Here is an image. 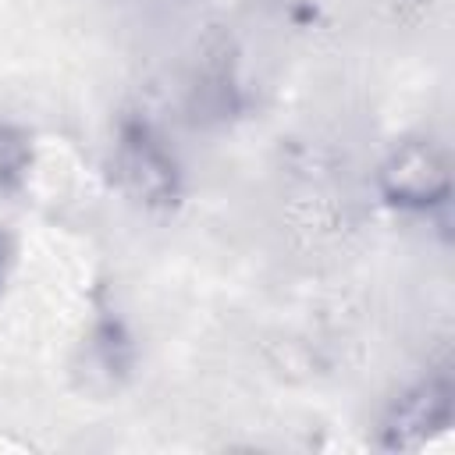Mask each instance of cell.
Here are the masks:
<instances>
[{"label":"cell","instance_id":"1","mask_svg":"<svg viewBox=\"0 0 455 455\" xmlns=\"http://www.w3.org/2000/svg\"><path fill=\"white\" fill-rule=\"evenodd\" d=\"M110 167H114V181L121 185V192L149 210L171 206L181 196L178 160L146 121H121Z\"/></svg>","mask_w":455,"mask_h":455},{"label":"cell","instance_id":"2","mask_svg":"<svg viewBox=\"0 0 455 455\" xmlns=\"http://www.w3.org/2000/svg\"><path fill=\"white\" fill-rule=\"evenodd\" d=\"M377 188L391 206L409 213L444 206L451 199V164L444 146L434 139L398 142L377 171Z\"/></svg>","mask_w":455,"mask_h":455},{"label":"cell","instance_id":"3","mask_svg":"<svg viewBox=\"0 0 455 455\" xmlns=\"http://www.w3.org/2000/svg\"><path fill=\"white\" fill-rule=\"evenodd\" d=\"M451 423V377L448 373H430L405 387L384 423H380V444L391 451H416Z\"/></svg>","mask_w":455,"mask_h":455},{"label":"cell","instance_id":"4","mask_svg":"<svg viewBox=\"0 0 455 455\" xmlns=\"http://www.w3.org/2000/svg\"><path fill=\"white\" fill-rule=\"evenodd\" d=\"M32 156H36L32 135L21 124L0 121V192H11L28 178Z\"/></svg>","mask_w":455,"mask_h":455},{"label":"cell","instance_id":"5","mask_svg":"<svg viewBox=\"0 0 455 455\" xmlns=\"http://www.w3.org/2000/svg\"><path fill=\"white\" fill-rule=\"evenodd\" d=\"M11 256H14V245H11V238L0 231V284H4V277H7V267H11Z\"/></svg>","mask_w":455,"mask_h":455}]
</instances>
